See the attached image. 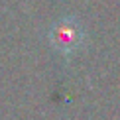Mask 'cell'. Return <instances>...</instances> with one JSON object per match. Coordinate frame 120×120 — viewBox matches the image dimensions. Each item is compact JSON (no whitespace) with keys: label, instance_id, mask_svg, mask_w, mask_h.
I'll return each mask as SVG.
<instances>
[{"label":"cell","instance_id":"cell-1","mask_svg":"<svg viewBox=\"0 0 120 120\" xmlns=\"http://www.w3.org/2000/svg\"><path fill=\"white\" fill-rule=\"evenodd\" d=\"M77 38H79V28L73 22H61L51 32L53 45L59 47V49H69L71 45H75L77 43Z\"/></svg>","mask_w":120,"mask_h":120}]
</instances>
